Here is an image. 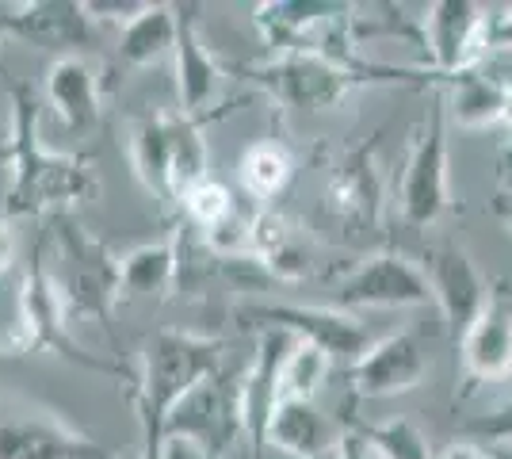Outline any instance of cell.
Listing matches in <instances>:
<instances>
[{
  "label": "cell",
  "instance_id": "obj_1",
  "mask_svg": "<svg viewBox=\"0 0 512 459\" xmlns=\"http://www.w3.org/2000/svg\"><path fill=\"white\" fill-rule=\"evenodd\" d=\"M0 77L8 81V104H12V123L4 134V165H8V192H4V215L8 219H35L46 211H65L69 203H85L96 196V176L88 161L54 153L43 146V100L39 92L16 81L12 73Z\"/></svg>",
  "mask_w": 512,
  "mask_h": 459
},
{
  "label": "cell",
  "instance_id": "obj_2",
  "mask_svg": "<svg viewBox=\"0 0 512 459\" xmlns=\"http://www.w3.org/2000/svg\"><path fill=\"white\" fill-rule=\"evenodd\" d=\"M222 368V341L188 333V329H157L142 345V372L134 387V410L142 425V452L157 459L169 414L188 394L218 375Z\"/></svg>",
  "mask_w": 512,
  "mask_h": 459
},
{
  "label": "cell",
  "instance_id": "obj_3",
  "mask_svg": "<svg viewBox=\"0 0 512 459\" xmlns=\"http://www.w3.org/2000/svg\"><path fill=\"white\" fill-rule=\"evenodd\" d=\"M27 352H54L85 372H115L100 356L81 349V341L69 333V310L43 253H35L31 268L23 272L16 329L0 341V356H27Z\"/></svg>",
  "mask_w": 512,
  "mask_h": 459
},
{
  "label": "cell",
  "instance_id": "obj_4",
  "mask_svg": "<svg viewBox=\"0 0 512 459\" xmlns=\"http://www.w3.org/2000/svg\"><path fill=\"white\" fill-rule=\"evenodd\" d=\"M58 261L62 268L54 272V284L62 291L69 322L73 318H100L104 322L111 306L119 303V257L96 241L88 230L62 215L58 219Z\"/></svg>",
  "mask_w": 512,
  "mask_h": 459
},
{
  "label": "cell",
  "instance_id": "obj_5",
  "mask_svg": "<svg viewBox=\"0 0 512 459\" xmlns=\"http://www.w3.org/2000/svg\"><path fill=\"white\" fill-rule=\"evenodd\" d=\"M253 81L283 108L333 111L348 100V92L363 85V73L333 58L329 50H295L276 54L268 66H256Z\"/></svg>",
  "mask_w": 512,
  "mask_h": 459
},
{
  "label": "cell",
  "instance_id": "obj_6",
  "mask_svg": "<svg viewBox=\"0 0 512 459\" xmlns=\"http://www.w3.org/2000/svg\"><path fill=\"white\" fill-rule=\"evenodd\" d=\"M451 211V173H448V111L444 100L428 111L425 127L409 150L402 188H398V215L413 230H428Z\"/></svg>",
  "mask_w": 512,
  "mask_h": 459
},
{
  "label": "cell",
  "instance_id": "obj_7",
  "mask_svg": "<svg viewBox=\"0 0 512 459\" xmlns=\"http://www.w3.org/2000/svg\"><path fill=\"white\" fill-rule=\"evenodd\" d=\"M249 318H260L264 326L287 329L291 337L318 345L333 364H356L363 352L371 349V329L363 326L356 314H348L341 306H249Z\"/></svg>",
  "mask_w": 512,
  "mask_h": 459
},
{
  "label": "cell",
  "instance_id": "obj_8",
  "mask_svg": "<svg viewBox=\"0 0 512 459\" xmlns=\"http://www.w3.org/2000/svg\"><path fill=\"white\" fill-rule=\"evenodd\" d=\"M0 459H111V452L62 414L23 406L0 417Z\"/></svg>",
  "mask_w": 512,
  "mask_h": 459
},
{
  "label": "cell",
  "instance_id": "obj_9",
  "mask_svg": "<svg viewBox=\"0 0 512 459\" xmlns=\"http://www.w3.org/2000/svg\"><path fill=\"white\" fill-rule=\"evenodd\" d=\"M425 43L436 69L451 77L490 58V12L474 0H440L425 8Z\"/></svg>",
  "mask_w": 512,
  "mask_h": 459
},
{
  "label": "cell",
  "instance_id": "obj_10",
  "mask_svg": "<svg viewBox=\"0 0 512 459\" xmlns=\"http://www.w3.org/2000/svg\"><path fill=\"white\" fill-rule=\"evenodd\" d=\"M341 310L379 306V310H402V306H432L425 268L402 253H375L348 276L337 291Z\"/></svg>",
  "mask_w": 512,
  "mask_h": 459
},
{
  "label": "cell",
  "instance_id": "obj_11",
  "mask_svg": "<svg viewBox=\"0 0 512 459\" xmlns=\"http://www.w3.org/2000/svg\"><path fill=\"white\" fill-rule=\"evenodd\" d=\"M425 280L432 291V303L440 306L444 322L451 326L455 337H463L470 322L478 318V310L490 299V280L478 272V264L463 245H436L425 253Z\"/></svg>",
  "mask_w": 512,
  "mask_h": 459
},
{
  "label": "cell",
  "instance_id": "obj_12",
  "mask_svg": "<svg viewBox=\"0 0 512 459\" xmlns=\"http://www.w3.org/2000/svg\"><path fill=\"white\" fill-rule=\"evenodd\" d=\"M428 372V356L417 341V333H386L371 341V349L348 368L356 398H394L413 387H421Z\"/></svg>",
  "mask_w": 512,
  "mask_h": 459
},
{
  "label": "cell",
  "instance_id": "obj_13",
  "mask_svg": "<svg viewBox=\"0 0 512 459\" xmlns=\"http://www.w3.org/2000/svg\"><path fill=\"white\" fill-rule=\"evenodd\" d=\"M463 368L478 383H501L512 375V287L490 284V299L459 337Z\"/></svg>",
  "mask_w": 512,
  "mask_h": 459
},
{
  "label": "cell",
  "instance_id": "obj_14",
  "mask_svg": "<svg viewBox=\"0 0 512 459\" xmlns=\"http://www.w3.org/2000/svg\"><path fill=\"white\" fill-rule=\"evenodd\" d=\"M0 35L65 58V54H81V46H92V23L81 4L35 0V4L8 8V16L0 20Z\"/></svg>",
  "mask_w": 512,
  "mask_h": 459
},
{
  "label": "cell",
  "instance_id": "obj_15",
  "mask_svg": "<svg viewBox=\"0 0 512 459\" xmlns=\"http://www.w3.org/2000/svg\"><path fill=\"white\" fill-rule=\"evenodd\" d=\"M241 433V417H237V391L222 387V379L211 375L195 387L176 410L169 414L165 437L195 440L207 456H218L230 448V440Z\"/></svg>",
  "mask_w": 512,
  "mask_h": 459
},
{
  "label": "cell",
  "instance_id": "obj_16",
  "mask_svg": "<svg viewBox=\"0 0 512 459\" xmlns=\"http://www.w3.org/2000/svg\"><path fill=\"white\" fill-rule=\"evenodd\" d=\"M299 337H291L287 329L264 326L256 341V356L249 372L237 387V417H241V433L253 440V448L264 444V429L272 421V410L279 402V368L287 360V352L295 349Z\"/></svg>",
  "mask_w": 512,
  "mask_h": 459
},
{
  "label": "cell",
  "instance_id": "obj_17",
  "mask_svg": "<svg viewBox=\"0 0 512 459\" xmlns=\"http://www.w3.org/2000/svg\"><path fill=\"white\" fill-rule=\"evenodd\" d=\"M325 207L352 230H371L383 215V173L375 146L352 150L329 176Z\"/></svg>",
  "mask_w": 512,
  "mask_h": 459
},
{
  "label": "cell",
  "instance_id": "obj_18",
  "mask_svg": "<svg viewBox=\"0 0 512 459\" xmlns=\"http://www.w3.org/2000/svg\"><path fill=\"white\" fill-rule=\"evenodd\" d=\"M46 104L54 108L62 131L85 134L96 127L100 119V92H104V77L100 66L85 58V54H65L54 58L46 69Z\"/></svg>",
  "mask_w": 512,
  "mask_h": 459
},
{
  "label": "cell",
  "instance_id": "obj_19",
  "mask_svg": "<svg viewBox=\"0 0 512 459\" xmlns=\"http://www.w3.org/2000/svg\"><path fill=\"white\" fill-rule=\"evenodd\" d=\"M172 66H176V96L180 115L195 119L207 111L222 85V66L203 43V31L195 20V8H176V43H172Z\"/></svg>",
  "mask_w": 512,
  "mask_h": 459
},
{
  "label": "cell",
  "instance_id": "obj_20",
  "mask_svg": "<svg viewBox=\"0 0 512 459\" xmlns=\"http://www.w3.org/2000/svg\"><path fill=\"white\" fill-rule=\"evenodd\" d=\"M348 4H318V0H268L256 4L253 23L264 46L276 54H295V50H321L318 31L344 20Z\"/></svg>",
  "mask_w": 512,
  "mask_h": 459
},
{
  "label": "cell",
  "instance_id": "obj_21",
  "mask_svg": "<svg viewBox=\"0 0 512 459\" xmlns=\"http://www.w3.org/2000/svg\"><path fill=\"white\" fill-rule=\"evenodd\" d=\"M337 425L318 410V402H279L264 429V444L291 459H321L337 448Z\"/></svg>",
  "mask_w": 512,
  "mask_h": 459
},
{
  "label": "cell",
  "instance_id": "obj_22",
  "mask_svg": "<svg viewBox=\"0 0 512 459\" xmlns=\"http://www.w3.org/2000/svg\"><path fill=\"white\" fill-rule=\"evenodd\" d=\"M448 81V100L444 111L451 115L455 127H467V131H482V127H497L505 123L509 115L512 88L505 81H497L490 73L478 69H463V73H451Z\"/></svg>",
  "mask_w": 512,
  "mask_h": 459
},
{
  "label": "cell",
  "instance_id": "obj_23",
  "mask_svg": "<svg viewBox=\"0 0 512 459\" xmlns=\"http://www.w3.org/2000/svg\"><path fill=\"white\" fill-rule=\"evenodd\" d=\"M180 276L176 241H146L119 257V295L127 299H153L165 295Z\"/></svg>",
  "mask_w": 512,
  "mask_h": 459
},
{
  "label": "cell",
  "instance_id": "obj_24",
  "mask_svg": "<svg viewBox=\"0 0 512 459\" xmlns=\"http://www.w3.org/2000/svg\"><path fill=\"white\" fill-rule=\"evenodd\" d=\"M169 153H172V115H142L130 127V165L142 188L157 199H172L169 192Z\"/></svg>",
  "mask_w": 512,
  "mask_h": 459
},
{
  "label": "cell",
  "instance_id": "obj_25",
  "mask_svg": "<svg viewBox=\"0 0 512 459\" xmlns=\"http://www.w3.org/2000/svg\"><path fill=\"white\" fill-rule=\"evenodd\" d=\"M172 43H176V8L146 4V12L119 31V62L130 69H146L172 54Z\"/></svg>",
  "mask_w": 512,
  "mask_h": 459
},
{
  "label": "cell",
  "instance_id": "obj_26",
  "mask_svg": "<svg viewBox=\"0 0 512 459\" xmlns=\"http://www.w3.org/2000/svg\"><path fill=\"white\" fill-rule=\"evenodd\" d=\"M207 165H211V153H207V138L199 131V123L188 119V115H172V153H169L172 199H184L203 180H211Z\"/></svg>",
  "mask_w": 512,
  "mask_h": 459
},
{
  "label": "cell",
  "instance_id": "obj_27",
  "mask_svg": "<svg viewBox=\"0 0 512 459\" xmlns=\"http://www.w3.org/2000/svg\"><path fill=\"white\" fill-rule=\"evenodd\" d=\"M291 173H295V161L291 153L283 150L279 142H256L241 153V184L253 199H276L287 184H291Z\"/></svg>",
  "mask_w": 512,
  "mask_h": 459
},
{
  "label": "cell",
  "instance_id": "obj_28",
  "mask_svg": "<svg viewBox=\"0 0 512 459\" xmlns=\"http://www.w3.org/2000/svg\"><path fill=\"white\" fill-rule=\"evenodd\" d=\"M329 372H333V360L318 345L295 341V349L287 352L279 368V402H314Z\"/></svg>",
  "mask_w": 512,
  "mask_h": 459
},
{
  "label": "cell",
  "instance_id": "obj_29",
  "mask_svg": "<svg viewBox=\"0 0 512 459\" xmlns=\"http://www.w3.org/2000/svg\"><path fill=\"white\" fill-rule=\"evenodd\" d=\"M356 433L371 444L375 459H436L432 448H428V437L409 421V417L371 421V425H360Z\"/></svg>",
  "mask_w": 512,
  "mask_h": 459
},
{
  "label": "cell",
  "instance_id": "obj_30",
  "mask_svg": "<svg viewBox=\"0 0 512 459\" xmlns=\"http://www.w3.org/2000/svg\"><path fill=\"white\" fill-rule=\"evenodd\" d=\"M180 203H184L188 219H192L199 230H207V234H211L214 226H222V222L237 211V199L230 196V188H226V184H218L214 176L211 180H203L199 188H192Z\"/></svg>",
  "mask_w": 512,
  "mask_h": 459
},
{
  "label": "cell",
  "instance_id": "obj_31",
  "mask_svg": "<svg viewBox=\"0 0 512 459\" xmlns=\"http://www.w3.org/2000/svg\"><path fill=\"white\" fill-rule=\"evenodd\" d=\"M463 440L482 444V448L490 444V452L512 448V394L505 402H497L493 410H486V414L470 417L467 425H463Z\"/></svg>",
  "mask_w": 512,
  "mask_h": 459
},
{
  "label": "cell",
  "instance_id": "obj_32",
  "mask_svg": "<svg viewBox=\"0 0 512 459\" xmlns=\"http://www.w3.org/2000/svg\"><path fill=\"white\" fill-rule=\"evenodd\" d=\"M88 23H115L119 31L127 27L130 20H138L146 12V0H85Z\"/></svg>",
  "mask_w": 512,
  "mask_h": 459
},
{
  "label": "cell",
  "instance_id": "obj_33",
  "mask_svg": "<svg viewBox=\"0 0 512 459\" xmlns=\"http://www.w3.org/2000/svg\"><path fill=\"white\" fill-rule=\"evenodd\" d=\"M333 459H375V452H371V444H367L356 429H348V433H341V440H337Z\"/></svg>",
  "mask_w": 512,
  "mask_h": 459
},
{
  "label": "cell",
  "instance_id": "obj_34",
  "mask_svg": "<svg viewBox=\"0 0 512 459\" xmlns=\"http://www.w3.org/2000/svg\"><path fill=\"white\" fill-rule=\"evenodd\" d=\"M157 459H211L195 440H184V437H165L161 440V452Z\"/></svg>",
  "mask_w": 512,
  "mask_h": 459
},
{
  "label": "cell",
  "instance_id": "obj_35",
  "mask_svg": "<svg viewBox=\"0 0 512 459\" xmlns=\"http://www.w3.org/2000/svg\"><path fill=\"white\" fill-rule=\"evenodd\" d=\"M16 226H12V219L8 215H0V276L16 264Z\"/></svg>",
  "mask_w": 512,
  "mask_h": 459
},
{
  "label": "cell",
  "instance_id": "obj_36",
  "mask_svg": "<svg viewBox=\"0 0 512 459\" xmlns=\"http://www.w3.org/2000/svg\"><path fill=\"white\" fill-rule=\"evenodd\" d=\"M490 50H512V4L501 16H490Z\"/></svg>",
  "mask_w": 512,
  "mask_h": 459
},
{
  "label": "cell",
  "instance_id": "obj_37",
  "mask_svg": "<svg viewBox=\"0 0 512 459\" xmlns=\"http://www.w3.org/2000/svg\"><path fill=\"white\" fill-rule=\"evenodd\" d=\"M436 459H497L490 452V448H482V444H470V440H455V444H448L444 452Z\"/></svg>",
  "mask_w": 512,
  "mask_h": 459
},
{
  "label": "cell",
  "instance_id": "obj_38",
  "mask_svg": "<svg viewBox=\"0 0 512 459\" xmlns=\"http://www.w3.org/2000/svg\"><path fill=\"white\" fill-rule=\"evenodd\" d=\"M497 188L505 199H512V138L497 153Z\"/></svg>",
  "mask_w": 512,
  "mask_h": 459
},
{
  "label": "cell",
  "instance_id": "obj_39",
  "mask_svg": "<svg viewBox=\"0 0 512 459\" xmlns=\"http://www.w3.org/2000/svg\"><path fill=\"white\" fill-rule=\"evenodd\" d=\"M497 215H501V222L509 226V234H512V199L497 196Z\"/></svg>",
  "mask_w": 512,
  "mask_h": 459
},
{
  "label": "cell",
  "instance_id": "obj_40",
  "mask_svg": "<svg viewBox=\"0 0 512 459\" xmlns=\"http://www.w3.org/2000/svg\"><path fill=\"white\" fill-rule=\"evenodd\" d=\"M111 459H150L146 452H134V456H111Z\"/></svg>",
  "mask_w": 512,
  "mask_h": 459
},
{
  "label": "cell",
  "instance_id": "obj_41",
  "mask_svg": "<svg viewBox=\"0 0 512 459\" xmlns=\"http://www.w3.org/2000/svg\"><path fill=\"white\" fill-rule=\"evenodd\" d=\"M505 119H509V123H512V100H509V115H505Z\"/></svg>",
  "mask_w": 512,
  "mask_h": 459
},
{
  "label": "cell",
  "instance_id": "obj_42",
  "mask_svg": "<svg viewBox=\"0 0 512 459\" xmlns=\"http://www.w3.org/2000/svg\"><path fill=\"white\" fill-rule=\"evenodd\" d=\"M0 150H4V134H0Z\"/></svg>",
  "mask_w": 512,
  "mask_h": 459
}]
</instances>
